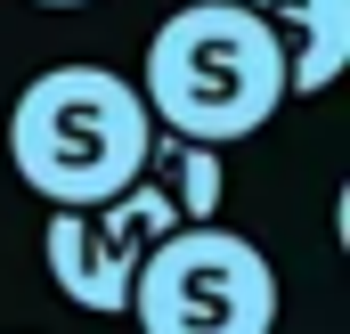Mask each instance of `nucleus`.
<instances>
[{"label":"nucleus","instance_id":"1","mask_svg":"<svg viewBox=\"0 0 350 334\" xmlns=\"http://www.w3.org/2000/svg\"><path fill=\"white\" fill-rule=\"evenodd\" d=\"M139 98L179 139L237 147L285 106V41L245 0H187L147 41Z\"/></svg>","mask_w":350,"mask_h":334},{"label":"nucleus","instance_id":"2","mask_svg":"<svg viewBox=\"0 0 350 334\" xmlns=\"http://www.w3.org/2000/svg\"><path fill=\"white\" fill-rule=\"evenodd\" d=\"M147 147H155V114L139 82H122L114 66H49L25 82L8 114V164L49 212L122 196L147 171Z\"/></svg>","mask_w":350,"mask_h":334},{"label":"nucleus","instance_id":"3","mask_svg":"<svg viewBox=\"0 0 350 334\" xmlns=\"http://www.w3.org/2000/svg\"><path fill=\"white\" fill-rule=\"evenodd\" d=\"M122 318H139V334H269L277 269L253 237L196 220V229H172L163 245H147Z\"/></svg>","mask_w":350,"mask_h":334},{"label":"nucleus","instance_id":"4","mask_svg":"<svg viewBox=\"0 0 350 334\" xmlns=\"http://www.w3.org/2000/svg\"><path fill=\"white\" fill-rule=\"evenodd\" d=\"M172 229H187V220L172 212V196H163L147 171H139L122 196H106V204H57V212H49V237H41L49 285H57L74 310H90V318H122L147 245H163Z\"/></svg>","mask_w":350,"mask_h":334},{"label":"nucleus","instance_id":"5","mask_svg":"<svg viewBox=\"0 0 350 334\" xmlns=\"http://www.w3.org/2000/svg\"><path fill=\"white\" fill-rule=\"evenodd\" d=\"M285 41V98H318L350 66V0H245Z\"/></svg>","mask_w":350,"mask_h":334},{"label":"nucleus","instance_id":"6","mask_svg":"<svg viewBox=\"0 0 350 334\" xmlns=\"http://www.w3.org/2000/svg\"><path fill=\"white\" fill-rule=\"evenodd\" d=\"M147 179L172 196V212L187 220V229H196V220H220V196H228L220 147L179 139V131H155V147H147Z\"/></svg>","mask_w":350,"mask_h":334},{"label":"nucleus","instance_id":"7","mask_svg":"<svg viewBox=\"0 0 350 334\" xmlns=\"http://www.w3.org/2000/svg\"><path fill=\"white\" fill-rule=\"evenodd\" d=\"M33 8H82V0H33Z\"/></svg>","mask_w":350,"mask_h":334}]
</instances>
